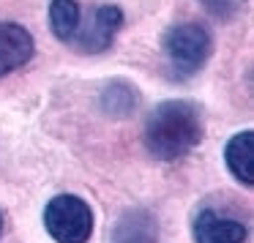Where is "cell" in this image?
Instances as JSON below:
<instances>
[{
    "mask_svg": "<svg viewBox=\"0 0 254 243\" xmlns=\"http://www.w3.org/2000/svg\"><path fill=\"white\" fill-rule=\"evenodd\" d=\"M156 216L145 208H134L118 219L112 230V243H156Z\"/></svg>",
    "mask_w": 254,
    "mask_h": 243,
    "instance_id": "cell-8",
    "label": "cell"
},
{
    "mask_svg": "<svg viewBox=\"0 0 254 243\" xmlns=\"http://www.w3.org/2000/svg\"><path fill=\"white\" fill-rule=\"evenodd\" d=\"M36 41L28 28L17 22H0V77L22 68L33 58Z\"/></svg>",
    "mask_w": 254,
    "mask_h": 243,
    "instance_id": "cell-5",
    "label": "cell"
},
{
    "mask_svg": "<svg viewBox=\"0 0 254 243\" xmlns=\"http://www.w3.org/2000/svg\"><path fill=\"white\" fill-rule=\"evenodd\" d=\"M79 19H82V6L77 0H52L50 3V28L58 41L71 47L79 28Z\"/></svg>",
    "mask_w": 254,
    "mask_h": 243,
    "instance_id": "cell-9",
    "label": "cell"
},
{
    "mask_svg": "<svg viewBox=\"0 0 254 243\" xmlns=\"http://www.w3.org/2000/svg\"><path fill=\"white\" fill-rule=\"evenodd\" d=\"M0 235H3V213H0Z\"/></svg>",
    "mask_w": 254,
    "mask_h": 243,
    "instance_id": "cell-12",
    "label": "cell"
},
{
    "mask_svg": "<svg viewBox=\"0 0 254 243\" xmlns=\"http://www.w3.org/2000/svg\"><path fill=\"white\" fill-rule=\"evenodd\" d=\"M121 28H123L121 6H112V3L96 6L90 11V17H85V11H82V19H79V28H77L71 47L79 52H88V55H99V52L112 47Z\"/></svg>",
    "mask_w": 254,
    "mask_h": 243,
    "instance_id": "cell-4",
    "label": "cell"
},
{
    "mask_svg": "<svg viewBox=\"0 0 254 243\" xmlns=\"http://www.w3.org/2000/svg\"><path fill=\"white\" fill-rule=\"evenodd\" d=\"M137 104H139V90L134 88V85L123 82V79L110 82L104 88V93H101V107H104V112L112 118L131 115V112L137 110Z\"/></svg>",
    "mask_w": 254,
    "mask_h": 243,
    "instance_id": "cell-10",
    "label": "cell"
},
{
    "mask_svg": "<svg viewBox=\"0 0 254 243\" xmlns=\"http://www.w3.org/2000/svg\"><path fill=\"white\" fill-rule=\"evenodd\" d=\"M224 161H227L230 175L235 178L241 186H246V188L254 186V131L252 128L235 134V137L227 142Z\"/></svg>",
    "mask_w": 254,
    "mask_h": 243,
    "instance_id": "cell-7",
    "label": "cell"
},
{
    "mask_svg": "<svg viewBox=\"0 0 254 243\" xmlns=\"http://www.w3.org/2000/svg\"><path fill=\"white\" fill-rule=\"evenodd\" d=\"M202 142V121L194 104L181 99L161 101L145 123V145L159 161H181Z\"/></svg>",
    "mask_w": 254,
    "mask_h": 243,
    "instance_id": "cell-1",
    "label": "cell"
},
{
    "mask_svg": "<svg viewBox=\"0 0 254 243\" xmlns=\"http://www.w3.org/2000/svg\"><path fill=\"white\" fill-rule=\"evenodd\" d=\"M199 3H202L210 14H216V17H221V19L235 17L243 6V0H199Z\"/></svg>",
    "mask_w": 254,
    "mask_h": 243,
    "instance_id": "cell-11",
    "label": "cell"
},
{
    "mask_svg": "<svg viewBox=\"0 0 254 243\" xmlns=\"http://www.w3.org/2000/svg\"><path fill=\"white\" fill-rule=\"evenodd\" d=\"M161 50H164L172 71L181 74V77H191L208 63L210 52H213V39L202 25L183 22L164 33Z\"/></svg>",
    "mask_w": 254,
    "mask_h": 243,
    "instance_id": "cell-2",
    "label": "cell"
},
{
    "mask_svg": "<svg viewBox=\"0 0 254 243\" xmlns=\"http://www.w3.org/2000/svg\"><path fill=\"white\" fill-rule=\"evenodd\" d=\"M246 227L238 219L221 216L216 210L205 208L194 219V243H243Z\"/></svg>",
    "mask_w": 254,
    "mask_h": 243,
    "instance_id": "cell-6",
    "label": "cell"
},
{
    "mask_svg": "<svg viewBox=\"0 0 254 243\" xmlns=\"http://www.w3.org/2000/svg\"><path fill=\"white\" fill-rule=\"evenodd\" d=\"M44 230L55 243H88L93 235V210L77 194H58L44 208Z\"/></svg>",
    "mask_w": 254,
    "mask_h": 243,
    "instance_id": "cell-3",
    "label": "cell"
}]
</instances>
